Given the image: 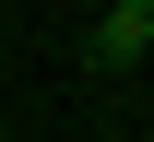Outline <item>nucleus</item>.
<instances>
[{"mask_svg": "<svg viewBox=\"0 0 154 142\" xmlns=\"http://www.w3.org/2000/svg\"><path fill=\"white\" fill-rule=\"evenodd\" d=\"M83 59H95V71H142V59H154V24H131V12H95Z\"/></svg>", "mask_w": 154, "mask_h": 142, "instance_id": "1", "label": "nucleus"}, {"mask_svg": "<svg viewBox=\"0 0 154 142\" xmlns=\"http://www.w3.org/2000/svg\"><path fill=\"white\" fill-rule=\"evenodd\" d=\"M107 12H131V24H154V0H107Z\"/></svg>", "mask_w": 154, "mask_h": 142, "instance_id": "2", "label": "nucleus"}]
</instances>
